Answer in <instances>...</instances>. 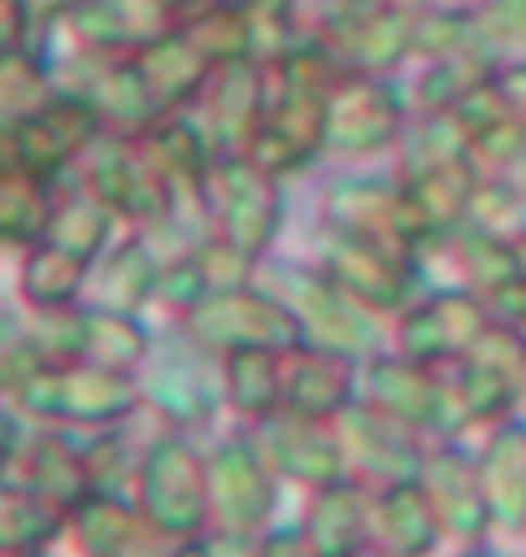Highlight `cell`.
<instances>
[{"label":"cell","instance_id":"cell-1","mask_svg":"<svg viewBox=\"0 0 526 557\" xmlns=\"http://www.w3.org/2000/svg\"><path fill=\"white\" fill-rule=\"evenodd\" d=\"M206 207L217 218V238L259 263L284 227L279 181L259 171L248 156H217L206 171Z\"/></svg>","mask_w":526,"mask_h":557},{"label":"cell","instance_id":"cell-2","mask_svg":"<svg viewBox=\"0 0 526 557\" xmlns=\"http://www.w3.org/2000/svg\"><path fill=\"white\" fill-rule=\"evenodd\" d=\"M16 398L47 423H120L135 408V382L93 361H41L16 382Z\"/></svg>","mask_w":526,"mask_h":557},{"label":"cell","instance_id":"cell-3","mask_svg":"<svg viewBox=\"0 0 526 557\" xmlns=\"http://www.w3.org/2000/svg\"><path fill=\"white\" fill-rule=\"evenodd\" d=\"M140 511L161 537H197L212 517L206 500V459L186 434L155 438L140 459Z\"/></svg>","mask_w":526,"mask_h":557},{"label":"cell","instance_id":"cell-4","mask_svg":"<svg viewBox=\"0 0 526 557\" xmlns=\"http://www.w3.org/2000/svg\"><path fill=\"white\" fill-rule=\"evenodd\" d=\"M191 336L212 346V351H243V346H263V351H289L300 346V320L279 295H263L248 284L233 289H206L191 310H186Z\"/></svg>","mask_w":526,"mask_h":557},{"label":"cell","instance_id":"cell-5","mask_svg":"<svg viewBox=\"0 0 526 557\" xmlns=\"http://www.w3.org/2000/svg\"><path fill=\"white\" fill-rule=\"evenodd\" d=\"M325 150V94L289 88L263 73V114L243 156L268 176H300L310 160Z\"/></svg>","mask_w":526,"mask_h":557},{"label":"cell","instance_id":"cell-6","mask_svg":"<svg viewBox=\"0 0 526 557\" xmlns=\"http://www.w3.org/2000/svg\"><path fill=\"white\" fill-rule=\"evenodd\" d=\"M408 109L403 94L387 78L372 73H341L336 88L325 94V150L336 156H372L403 139Z\"/></svg>","mask_w":526,"mask_h":557},{"label":"cell","instance_id":"cell-7","mask_svg":"<svg viewBox=\"0 0 526 557\" xmlns=\"http://www.w3.org/2000/svg\"><path fill=\"white\" fill-rule=\"evenodd\" d=\"M325 218L336 227V238L398 243L408 253H418V243L428 238V227L418 222V212H413L403 181H383V176L336 181V186L325 191Z\"/></svg>","mask_w":526,"mask_h":557},{"label":"cell","instance_id":"cell-8","mask_svg":"<svg viewBox=\"0 0 526 557\" xmlns=\"http://www.w3.org/2000/svg\"><path fill=\"white\" fill-rule=\"evenodd\" d=\"M206 500H212L227 537H248V532L268 527V517H274V465L259 449V438L238 434L206 459Z\"/></svg>","mask_w":526,"mask_h":557},{"label":"cell","instance_id":"cell-9","mask_svg":"<svg viewBox=\"0 0 526 557\" xmlns=\"http://www.w3.org/2000/svg\"><path fill=\"white\" fill-rule=\"evenodd\" d=\"M486 325H490V305L475 289H439V295H428L403 310L398 351L413 361H428V367H444V361L465 357Z\"/></svg>","mask_w":526,"mask_h":557},{"label":"cell","instance_id":"cell-10","mask_svg":"<svg viewBox=\"0 0 526 557\" xmlns=\"http://www.w3.org/2000/svg\"><path fill=\"white\" fill-rule=\"evenodd\" d=\"M362 310H403L413 295V253L377 238H336L321 269Z\"/></svg>","mask_w":526,"mask_h":557},{"label":"cell","instance_id":"cell-11","mask_svg":"<svg viewBox=\"0 0 526 557\" xmlns=\"http://www.w3.org/2000/svg\"><path fill=\"white\" fill-rule=\"evenodd\" d=\"M366 398L377 413H387L392 423L403 429H454L460 413H454V398H449V382L434 377L428 361H413V357H383L372 361L366 372Z\"/></svg>","mask_w":526,"mask_h":557},{"label":"cell","instance_id":"cell-12","mask_svg":"<svg viewBox=\"0 0 526 557\" xmlns=\"http://www.w3.org/2000/svg\"><path fill=\"white\" fill-rule=\"evenodd\" d=\"M263 455L268 465H279V475L304 480V485H330V480H346V449L341 434L325 429V418H300V413H274L263 418Z\"/></svg>","mask_w":526,"mask_h":557},{"label":"cell","instance_id":"cell-13","mask_svg":"<svg viewBox=\"0 0 526 557\" xmlns=\"http://www.w3.org/2000/svg\"><path fill=\"white\" fill-rule=\"evenodd\" d=\"M284 377V413L300 418H341L351 408V393H356V372H351V357L346 351H325V346H289L279 361Z\"/></svg>","mask_w":526,"mask_h":557},{"label":"cell","instance_id":"cell-14","mask_svg":"<svg viewBox=\"0 0 526 557\" xmlns=\"http://www.w3.org/2000/svg\"><path fill=\"white\" fill-rule=\"evenodd\" d=\"M202 103H206L202 135L212 139V150L217 156H243L263 114V62L243 58V62H227V67H212Z\"/></svg>","mask_w":526,"mask_h":557},{"label":"cell","instance_id":"cell-15","mask_svg":"<svg viewBox=\"0 0 526 557\" xmlns=\"http://www.w3.org/2000/svg\"><path fill=\"white\" fill-rule=\"evenodd\" d=\"M289 284V295H279L295 320H300V336L310 346H325V351H346V357H356L366 346V315L362 305L351 295H341L336 284L325 274H284Z\"/></svg>","mask_w":526,"mask_h":557},{"label":"cell","instance_id":"cell-16","mask_svg":"<svg viewBox=\"0 0 526 557\" xmlns=\"http://www.w3.org/2000/svg\"><path fill=\"white\" fill-rule=\"evenodd\" d=\"M62 26L99 58H129V52H140L145 41L165 37L176 26V16L165 11L161 0H88Z\"/></svg>","mask_w":526,"mask_h":557},{"label":"cell","instance_id":"cell-17","mask_svg":"<svg viewBox=\"0 0 526 557\" xmlns=\"http://www.w3.org/2000/svg\"><path fill=\"white\" fill-rule=\"evenodd\" d=\"M129 67L140 73L145 94L161 103V114H181L186 103H197L202 88L212 83V62L191 47L181 26H171L165 37L145 41L140 52H129Z\"/></svg>","mask_w":526,"mask_h":557},{"label":"cell","instance_id":"cell-18","mask_svg":"<svg viewBox=\"0 0 526 557\" xmlns=\"http://www.w3.org/2000/svg\"><path fill=\"white\" fill-rule=\"evenodd\" d=\"M341 418L346 423L336 434H341L346 465L356 459L362 470L383 475L387 485H392V480H413L424 470V449H418V434H413V429L392 423V418L377 413V408H346Z\"/></svg>","mask_w":526,"mask_h":557},{"label":"cell","instance_id":"cell-19","mask_svg":"<svg viewBox=\"0 0 526 557\" xmlns=\"http://www.w3.org/2000/svg\"><path fill=\"white\" fill-rule=\"evenodd\" d=\"M418 480H424V491L434 496V506H439L444 532L469 542L490 527L486 480H480V465H475V459H465L460 449H439L434 459H424Z\"/></svg>","mask_w":526,"mask_h":557},{"label":"cell","instance_id":"cell-20","mask_svg":"<svg viewBox=\"0 0 526 557\" xmlns=\"http://www.w3.org/2000/svg\"><path fill=\"white\" fill-rule=\"evenodd\" d=\"M403 191L413 201L418 222L434 233H460L475 212V197H480V171L469 160H444V165H424V171H408Z\"/></svg>","mask_w":526,"mask_h":557},{"label":"cell","instance_id":"cell-21","mask_svg":"<svg viewBox=\"0 0 526 557\" xmlns=\"http://www.w3.org/2000/svg\"><path fill=\"white\" fill-rule=\"evenodd\" d=\"M377 532H383L392 557H428L439 547L444 521H439V506L424 491V480L413 475V480L383 485V496H377Z\"/></svg>","mask_w":526,"mask_h":557},{"label":"cell","instance_id":"cell-22","mask_svg":"<svg viewBox=\"0 0 526 557\" xmlns=\"http://www.w3.org/2000/svg\"><path fill=\"white\" fill-rule=\"evenodd\" d=\"M490 521L526 527V423H501L480 455Z\"/></svg>","mask_w":526,"mask_h":557},{"label":"cell","instance_id":"cell-23","mask_svg":"<svg viewBox=\"0 0 526 557\" xmlns=\"http://www.w3.org/2000/svg\"><path fill=\"white\" fill-rule=\"evenodd\" d=\"M16 485L47 496L52 506H62V511H73V506H83V500L93 496V470H88V455L73 449L62 434H41L37 444L26 449V475H21Z\"/></svg>","mask_w":526,"mask_h":557},{"label":"cell","instance_id":"cell-24","mask_svg":"<svg viewBox=\"0 0 526 557\" xmlns=\"http://www.w3.org/2000/svg\"><path fill=\"white\" fill-rule=\"evenodd\" d=\"M150 357V336L129 310H109V305H78V357L109 372H129Z\"/></svg>","mask_w":526,"mask_h":557},{"label":"cell","instance_id":"cell-25","mask_svg":"<svg viewBox=\"0 0 526 557\" xmlns=\"http://www.w3.org/2000/svg\"><path fill=\"white\" fill-rule=\"evenodd\" d=\"M88 284L99 289V305L135 315V305L150 299L155 284H161V259H155V248L145 238H129L120 248H103L93 269H88Z\"/></svg>","mask_w":526,"mask_h":557},{"label":"cell","instance_id":"cell-26","mask_svg":"<svg viewBox=\"0 0 526 557\" xmlns=\"http://www.w3.org/2000/svg\"><path fill=\"white\" fill-rule=\"evenodd\" d=\"M88 269H93L88 259L37 238L26 243V259H21V295H26L32 310H67V305H78Z\"/></svg>","mask_w":526,"mask_h":557},{"label":"cell","instance_id":"cell-27","mask_svg":"<svg viewBox=\"0 0 526 557\" xmlns=\"http://www.w3.org/2000/svg\"><path fill=\"white\" fill-rule=\"evenodd\" d=\"M304 532L325 557H346L366 542V496L351 480H330L315 491L310 511H304Z\"/></svg>","mask_w":526,"mask_h":557},{"label":"cell","instance_id":"cell-28","mask_svg":"<svg viewBox=\"0 0 526 557\" xmlns=\"http://www.w3.org/2000/svg\"><path fill=\"white\" fill-rule=\"evenodd\" d=\"M67 527H78L88 557H129V547H140L145 537H155V527L145 521V511L114 500L109 491H93V496L67 511Z\"/></svg>","mask_w":526,"mask_h":557},{"label":"cell","instance_id":"cell-29","mask_svg":"<svg viewBox=\"0 0 526 557\" xmlns=\"http://www.w3.org/2000/svg\"><path fill=\"white\" fill-rule=\"evenodd\" d=\"M284 351H263V346H243V351H223V382L227 403L243 418L263 423L284 408V377H279Z\"/></svg>","mask_w":526,"mask_h":557},{"label":"cell","instance_id":"cell-30","mask_svg":"<svg viewBox=\"0 0 526 557\" xmlns=\"http://www.w3.org/2000/svg\"><path fill=\"white\" fill-rule=\"evenodd\" d=\"M62 527H67L62 506H52L47 496L26 491V485H5L0 480V557L41 553Z\"/></svg>","mask_w":526,"mask_h":557},{"label":"cell","instance_id":"cell-31","mask_svg":"<svg viewBox=\"0 0 526 557\" xmlns=\"http://www.w3.org/2000/svg\"><path fill=\"white\" fill-rule=\"evenodd\" d=\"M52 181L0 160V243H37L52 218Z\"/></svg>","mask_w":526,"mask_h":557},{"label":"cell","instance_id":"cell-32","mask_svg":"<svg viewBox=\"0 0 526 557\" xmlns=\"http://www.w3.org/2000/svg\"><path fill=\"white\" fill-rule=\"evenodd\" d=\"M191 47L202 52L212 67H227V62H243L248 58V16H243V0H206L197 5L191 16L176 21Z\"/></svg>","mask_w":526,"mask_h":557},{"label":"cell","instance_id":"cell-33","mask_svg":"<svg viewBox=\"0 0 526 557\" xmlns=\"http://www.w3.org/2000/svg\"><path fill=\"white\" fill-rule=\"evenodd\" d=\"M490 73H496V58H490L480 41L454 47L444 58H428V73H424V83H418L424 109H454V103L469 99L475 88H486Z\"/></svg>","mask_w":526,"mask_h":557},{"label":"cell","instance_id":"cell-34","mask_svg":"<svg viewBox=\"0 0 526 557\" xmlns=\"http://www.w3.org/2000/svg\"><path fill=\"white\" fill-rule=\"evenodd\" d=\"M449 367H454L449 398H454L460 423H496V418L511 413V403H516V382L511 377L490 372L486 361H475V357H460V361H449Z\"/></svg>","mask_w":526,"mask_h":557},{"label":"cell","instance_id":"cell-35","mask_svg":"<svg viewBox=\"0 0 526 557\" xmlns=\"http://www.w3.org/2000/svg\"><path fill=\"white\" fill-rule=\"evenodd\" d=\"M58 94L52 88V67L41 52L16 47V52H0V129H16L37 103H47Z\"/></svg>","mask_w":526,"mask_h":557},{"label":"cell","instance_id":"cell-36","mask_svg":"<svg viewBox=\"0 0 526 557\" xmlns=\"http://www.w3.org/2000/svg\"><path fill=\"white\" fill-rule=\"evenodd\" d=\"M109 227H114V212L83 191V197H73V201H52V218H47V233H41V238L93 263L103 248H109Z\"/></svg>","mask_w":526,"mask_h":557},{"label":"cell","instance_id":"cell-37","mask_svg":"<svg viewBox=\"0 0 526 557\" xmlns=\"http://www.w3.org/2000/svg\"><path fill=\"white\" fill-rule=\"evenodd\" d=\"M460 269H465L469 289H475V295H486V305L501 295V289H511V284L522 278L516 243L501 238V233H490V227H480V233H465V238H460Z\"/></svg>","mask_w":526,"mask_h":557},{"label":"cell","instance_id":"cell-38","mask_svg":"<svg viewBox=\"0 0 526 557\" xmlns=\"http://www.w3.org/2000/svg\"><path fill=\"white\" fill-rule=\"evenodd\" d=\"M444 160H469V135L454 109H428L413 129H403V176Z\"/></svg>","mask_w":526,"mask_h":557},{"label":"cell","instance_id":"cell-39","mask_svg":"<svg viewBox=\"0 0 526 557\" xmlns=\"http://www.w3.org/2000/svg\"><path fill=\"white\" fill-rule=\"evenodd\" d=\"M469 16H475V37L486 52L526 58V0H480Z\"/></svg>","mask_w":526,"mask_h":557},{"label":"cell","instance_id":"cell-40","mask_svg":"<svg viewBox=\"0 0 526 557\" xmlns=\"http://www.w3.org/2000/svg\"><path fill=\"white\" fill-rule=\"evenodd\" d=\"M191 263H197V274H202L206 289H233V284H243V278L253 274V259H243V253L223 238L202 243V248L191 253Z\"/></svg>","mask_w":526,"mask_h":557},{"label":"cell","instance_id":"cell-41","mask_svg":"<svg viewBox=\"0 0 526 557\" xmlns=\"http://www.w3.org/2000/svg\"><path fill=\"white\" fill-rule=\"evenodd\" d=\"M490 88H496V99H501V109H506V120L526 135V58L496 62V73H490Z\"/></svg>","mask_w":526,"mask_h":557},{"label":"cell","instance_id":"cell-42","mask_svg":"<svg viewBox=\"0 0 526 557\" xmlns=\"http://www.w3.org/2000/svg\"><path fill=\"white\" fill-rule=\"evenodd\" d=\"M253 557H325V553L310 542V532H304V527H284V532H268V537H263V547Z\"/></svg>","mask_w":526,"mask_h":557},{"label":"cell","instance_id":"cell-43","mask_svg":"<svg viewBox=\"0 0 526 557\" xmlns=\"http://www.w3.org/2000/svg\"><path fill=\"white\" fill-rule=\"evenodd\" d=\"M21 5H26L32 26H52V21H67L73 11H83L88 0H21Z\"/></svg>","mask_w":526,"mask_h":557},{"label":"cell","instance_id":"cell-44","mask_svg":"<svg viewBox=\"0 0 526 557\" xmlns=\"http://www.w3.org/2000/svg\"><path fill=\"white\" fill-rule=\"evenodd\" d=\"M171 557H243V553L227 537H217V542H186L181 553H171Z\"/></svg>","mask_w":526,"mask_h":557},{"label":"cell","instance_id":"cell-45","mask_svg":"<svg viewBox=\"0 0 526 557\" xmlns=\"http://www.w3.org/2000/svg\"><path fill=\"white\" fill-rule=\"evenodd\" d=\"M16 444H21V434H16V423L0 413V480H5V470H11V459H16Z\"/></svg>","mask_w":526,"mask_h":557},{"label":"cell","instance_id":"cell-46","mask_svg":"<svg viewBox=\"0 0 526 557\" xmlns=\"http://www.w3.org/2000/svg\"><path fill=\"white\" fill-rule=\"evenodd\" d=\"M346 557H392V553H387V547H366V542H362L356 553H346Z\"/></svg>","mask_w":526,"mask_h":557},{"label":"cell","instance_id":"cell-47","mask_svg":"<svg viewBox=\"0 0 526 557\" xmlns=\"http://www.w3.org/2000/svg\"><path fill=\"white\" fill-rule=\"evenodd\" d=\"M465 557H486V553H465Z\"/></svg>","mask_w":526,"mask_h":557}]
</instances>
